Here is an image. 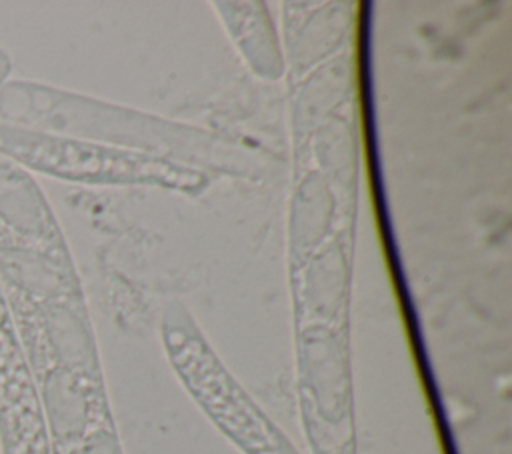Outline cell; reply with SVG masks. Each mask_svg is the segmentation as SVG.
Returning a JSON list of instances; mask_svg holds the SVG:
<instances>
[{"label":"cell","mask_w":512,"mask_h":454,"mask_svg":"<svg viewBox=\"0 0 512 454\" xmlns=\"http://www.w3.org/2000/svg\"><path fill=\"white\" fill-rule=\"evenodd\" d=\"M62 454H114V452L106 438L92 436V438H82L80 442H76L72 448H68Z\"/></svg>","instance_id":"6"},{"label":"cell","mask_w":512,"mask_h":454,"mask_svg":"<svg viewBox=\"0 0 512 454\" xmlns=\"http://www.w3.org/2000/svg\"><path fill=\"white\" fill-rule=\"evenodd\" d=\"M0 236L58 254V230L30 172L0 158Z\"/></svg>","instance_id":"3"},{"label":"cell","mask_w":512,"mask_h":454,"mask_svg":"<svg viewBox=\"0 0 512 454\" xmlns=\"http://www.w3.org/2000/svg\"><path fill=\"white\" fill-rule=\"evenodd\" d=\"M10 72H12V60L10 56L0 48V82L10 78Z\"/></svg>","instance_id":"7"},{"label":"cell","mask_w":512,"mask_h":454,"mask_svg":"<svg viewBox=\"0 0 512 454\" xmlns=\"http://www.w3.org/2000/svg\"><path fill=\"white\" fill-rule=\"evenodd\" d=\"M34 378H38L36 390L50 454H62L84 438L88 426V396L82 376L44 364Z\"/></svg>","instance_id":"4"},{"label":"cell","mask_w":512,"mask_h":454,"mask_svg":"<svg viewBox=\"0 0 512 454\" xmlns=\"http://www.w3.org/2000/svg\"><path fill=\"white\" fill-rule=\"evenodd\" d=\"M0 450L2 454H50L28 354L0 286Z\"/></svg>","instance_id":"2"},{"label":"cell","mask_w":512,"mask_h":454,"mask_svg":"<svg viewBox=\"0 0 512 454\" xmlns=\"http://www.w3.org/2000/svg\"><path fill=\"white\" fill-rule=\"evenodd\" d=\"M0 286L8 302L42 304L62 300L68 284L58 254L0 236Z\"/></svg>","instance_id":"5"},{"label":"cell","mask_w":512,"mask_h":454,"mask_svg":"<svg viewBox=\"0 0 512 454\" xmlns=\"http://www.w3.org/2000/svg\"><path fill=\"white\" fill-rule=\"evenodd\" d=\"M0 158L26 172L74 182H120L136 174V162L122 152L68 136H50L0 126Z\"/></svg>","instance_id":"1"}]
</instances>
